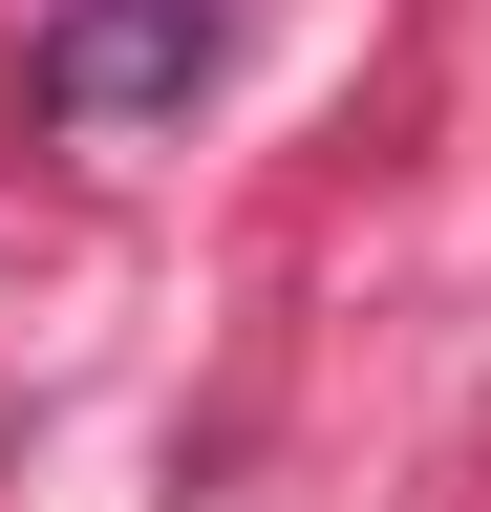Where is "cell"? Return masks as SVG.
I'll return each mask as SVG.
<instances>
[{
    "label": "cell",
    "instance_id": "6da1fadb",
    "mask_svg": "<svg viewBox=\"0 0 491 512\" xmlns=\"http://www.w3.org/2000/svg\"><path fill=\"white\" fill-rule=\"evenodd\" d=\"M214 64H235V0H65L43 64H22V107L43 128H150V107H193Z\"/></svg>",
    "mask_w": 491,
    "mask_h": 512
}]
</instances>
